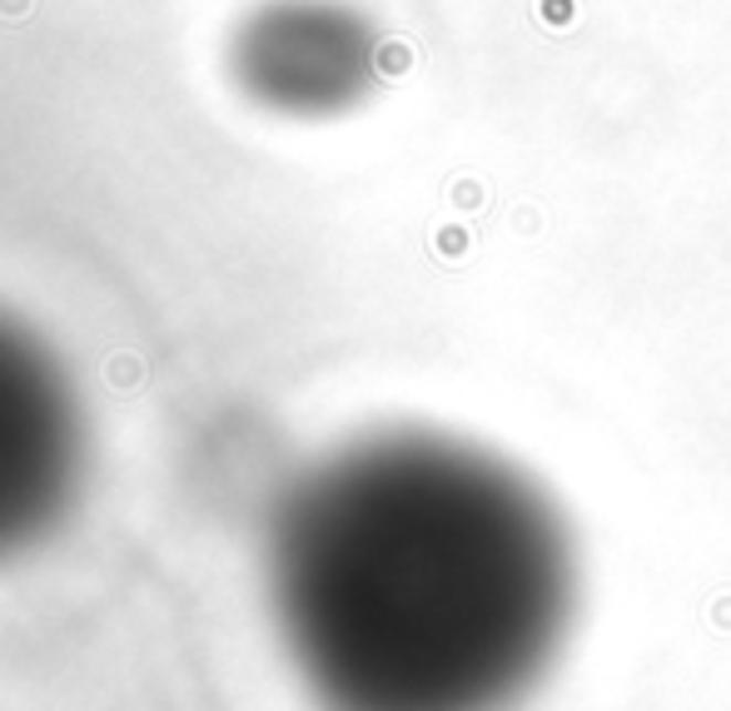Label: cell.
I'll list each match as a JSON object with an SVG mask.
<instances>
[{
	"label": "cell",
	"mask_w": 731,
	"mask_h": 711,
	"mask_svg": "<svg viewBox=\"0 0 731 711\" xmlns=\"http://www.w3.org/2000/svg\"><path fill=\"white\" fill-rule=\"evenodd\" d=\"M572 538L492 448L389 428L319 458L269 522V602L324 711H508L562 651Z\"/></svg>",
	"instance_id": "obj_1"
},
{
	"label": "cell",
	"mask_w": 731,
	"mask_h": 711,
	"mask_svg": "<svg viewBox=\"0 0 731 711\" xmlns=\"http://www.w3.org/2000/svg\"><path fill=\"white\" fill-rule=\"evenodd\" d=\"M85 473V413L61 353L0 309V562L61 528Z\"/></svg>",
	"instance_id": "obj_2"
},
{
	"label": "cell",
	"mask_w": 731,
	"mask_h": 711,
	"mask_svg": "<svg viewBox=\"0 0 731 711\" xmlns=\"http://www.w3.org/2000/svg\"><path fill=\"white\" fill-rule=\"evenodd\" d=\"M383 25L349 0H264L234 25L230 75L289 120L349 115L383 81Z\"/></svg>",
	"instance_id": "obj_3"
}]
</instances>
